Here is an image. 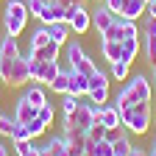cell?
Segmentation results:
<instances>
[{"mask_svg": "<svg viewBox=\"0 0 156 156\" xmlns=\"http://www.w3.org/2000/svg\"><path fill=\"white\" fill-rule=\"evenodd\" d=\"M14 114L9 117V114H0V134H3V136H9V140H11V131H14Z\"/></svg>", "mask_w": 156, "mask_h": 156, "instance_id": "35", "label": "cell"}, {"mask_svg": "<svg viewBox=\"0 0 156 156\" xmlns=\"http://www.w3.org/2000/svg\"><path fill=\"white\" fill-rule=\"evenodd\" d=\"M153 89H156V73H153Z\"/></svg>", "mask_w": 156, "mask_h": 156, "instance_id": "46", "label": "cell"}, {"mask_svg": "<svg viewBox=\"0 0 156 156\" xmlns=\"http://www.w3.org/2000/svg\"><path fill=\"white\" fill-rule=\"evenodd\" d=\"M103 136H106V126H103L101 120H95V123L89 126V131H87V140H89V142H101Z\"/></svg>", "mask_w": 156, "mask_h": 156, "instance_id": "30", "label": "cell"}, {"mask_svg": "<svg viewBox=\"0 0 156 156\" xmlns=\"http://www.w3.org/2000/svg\"><path fill=\"white\" fill-rule=\"evenodd\" d=\"M28 70H31V81L42 84V78H45V62L42 58H28Z\"/></svg>", "mask_w": 156, "mask_h": 156, "instance_id": "28", "label": "cell"}, {"mask_svg": "<svg viewBox=\"0 0 156 156\" xmlns=\"http://www.w3.org/2000/svg\"><path fill=\"white\" fill-rule=\"evenodd\" d=\"M103 3L112 9V14H117V17H120L123 14V9H126V3H128V0H103Z\"/></svg>", "mask_w": 156, "mask_h": 156, "instance_id": "37", "label": "cell"}, {"mask_svg": "<svg viewBox=\"0 0 156 156\" xmlns=\"http://www.w3.org/2000/svg\"><path fill=\"white\" fill-rule=\"evenodd\" d=\"M153 148H156V140H153Z\"/></svg>", "mask_w": 156, "mask_h": 156, "instance_id": "51", "label": "cell"}, {"mask_svg": "<svg viewBox=\"0 0 156 156\" xmlns=\"http://www.w3.org/2000/svg\"><path fill=\"white\" fill-rule=\"evenodd\" d=\"M6 78V67H3V58H0V81Z\"/></svg>", "mask_w": 156, "mask_h": 156, "instance_id": "43", "label": "cell"}, {"mask_svg": "<svg viewBox=\"0 0 156 156\" xmlns=\"http://www.w3.org/2000/svg\"><path fill=\"white\" fill-rule=\"evenodd\" d=\"M14 151H17V156H39L36 140H25V142H14Z\"/></svg>", "mask_w": 156, "mask_h": 156, "instance_id": "29", "label": "cell"}, {"mask_svg": "<svg viewBox=\"0 0 156 156\" xmlns=\"http://www.w3.org/2000/svg\"><path fill=\"white\" fill-rule=\"evenodd\" d=\"M0 156H9V148H6L3 142H0Z\"/></svg>", "mask_w": 156, "mask_h": 156, "instance_id": "44", "label": "cell"}, {"mask_svg": "<svg viewBox=\"0 0 156 156\" xmlns=\"http://www.w3.org/2000/svg\"><path fill=\"white\" fill-rule=\"evenodd\" d=\"M128 156H148V151H145V148H136V145H134V148L128 151Z\"/></svg>", "mask_w": 156, "mask_h": 156, "instance_id": "40", "label": "cell"}, {"mask_svg": "<svg viewBox=\"0 0 156 156\" xmlns=\"http://www.w3.org/2000/svg\"><path fill=\"white\" fill-rule=\"evenodd\" d=\"M87 156H112V142L109 140H101V142L87 140Z\"/></svg>", "mask_w": 156, "mask_h": 156, "instance_id": "25", "label": "cell"}, {"mask_svg": "<svg viewBox=\"0 0 156 156\" xmlns=\"http://www.w3.org/2000/svg\"><path fill=\"white\" fill-rule=\"evenodd\" d=\"M153 73H156V62H153Z\"/></svg>", "mask_w": 156, "mask_h": 156, "instance_id": "49", "label": "cell"}, {"mask_svg": "<svg viewBox=\"0 0 156 156\" xmlns=\"http://www.w3.org/2000/svg\"><path fill=\"white\" fill-rule=\"evenodd\" d=\"M101 39H114V42H123V39H126V20H123V17H117L114 23L101 34Z\"/></svg>", "mask_w": 156, "mask_h": 156, "instance_id": "21", "label": "cell"}, {"mask_svg": "<svg viewBox=\"0 0 156 156\" xmlns=\"http://www.w3.org/2000/svg\"><path fill=\"white\" fill-rule=\"evenodd\" d=\"M145 3H148V0H145Z\"/></svg>", "mask_w": 156, "mask_h": 156, "instance_id": "53", "label": "cell"}, {"mask_svg": "<svg viewBox=\"0 0 156 156\" xmlns=\"http://www.w3.org/2000/svg\"><path fill=\"white\" fill-rule=\"evenodd\" d=\"M45 145L50 148V153H53V156H64V153H67V140H64V134H56V136H50V140H48Z\"/></svg>", "mask_w": 156, "mask_h": 156, "instance_id": "27", "label": "cell"}, {"mask_svg": "<svg viewBox=\"0 0 156 156\" xmlns=\"http://www.w3.org/2000/svg\"><path fill=\"white\" fill-rule=\"evenodd\" d=\"M67 84H70V64L62 67V73H58V75H56V81L50 84V89H53L56 95H64V92H67Z\"/></svg>", "mask_w": 156, "mask_h": 156, "instance_id": "26", "label": "cell"}, {"mask_svg": "<svg viewBox=\"0 0 156 156\" xmlns=\"http://www.w3.org/2000/svg\"><path fill=\"white\" fill-rule=\"evenodd\" d=\"M36 112H39L36 106H31L28 101H23V98H20V101L14 103V120H17V123H25V126H28V123L34 120V117H36Z\"/></svg>", "mask_w": 156, "mask_h": 156, "instance_id": "15", "label": "cell"}, {"mask_svg": "<svg viewBox=\"0 0 156 156\" xmlns=\"http://www.w3.org/2000/svg\"><path fill=\"white\" fill-rule=\"evenodd\" d=\"M28 131H31V136H34V140H39V136H42V134L48 131V126H45L42 120H39V117H34V120L28 123Z\"/></svg>", "mask_w": 156, "mask_h": 156, "instance_id": "36", "label": "cell"}, {"mask_svg": "<svg viewBox=\"0 0 156 156\" xmlns=\"http://www.w3.org/2000/svg\"><path fill=\"white\" fill-rule=\"evenodd\" d=\"M17 56H23V50H20V42H17V36L6 34L3 39H0V58H3V62H11V58H17Z\"/></svg>", "mask_w": 156, "mask_h": 156, "instance_id": "14", "label": "cell"}, {"mask_svg": "<svg viewBox=\"0 0 156 156\" xmlns=\"http://www.w3.org/2000/svg\"><path fill=\"white\" fill-rule=\"evenodd\" d=\"M64 56H67V64H70V67H75V64L87 56V50H84V45H81V42L70 39V42L64 45Z\"/></svg>", "mask_w": 156, "mask_h": 156, "instance_id": "19", "label": "cell"}, {"mask_svg": "<svg viewBox=\"0 0 156 156\" xmlns=\"http://www.w3.org/2000/svg\"><path fill=\"white\" fill-rule=\"evenodd\" d=\"M140 101L153 103V84L145 78V73H134V75L126 78V87L117 92L114 106L123 112V109H128L131 103H140Z\"/></svg>", "mask_w": 156, "mask_h": 156, "instance_id": "1", "label": "cell"}, {"mask_svg": "<svg viewBox=\"0 0 156 156\" xmlns=\"http://www.w3.org/2000/svg\"><path fill=\"white\" fill-rule=\"evenodd\" d=\"M145 14H148V20H156V0H148L145 3Z\"/></svg>", "mask_w": 156, "mask_h": 156, "instance_id": "39", "label": "cell"}, {"mask_svg": "<svg viewBox=\"0 0 156 156\" xmlns=\"http://www.w3.org/2000/svg\"><path fill=\"white\" fill-rule=\"evenodd\" d=\"M56 3H62V6L67 9V6H78V3H87V0H56Z\"/></svg>", "mask_w": 156, "mask_h": 156, "instance_id": "41", "label": "cell"}, {"mask_svg": "<svg viewBox=\"0 0 156 156\" xmlns=\"http://www.w3.org/2000/svg\"><path fill=\"white\" fill-rule=\"evenodd\" d=\"M3 67H6V78H3L6 87H25L31 81L28 56H17V58H11V62H3Z\"/></svg>", "mask_w": 156, "mask_h": 156, "instance_id": "4", "label": "cell"}, {"mask_svg": "<svg viewBox=\"0 0 156 156\" xmlns=\"http://www.w3.org/2000/svg\"><path fill=\"white\" fill-rule=\"evenodd\" d=\"M109 73H103L101 67H98V73H92L89 75V92H87V98H89V103H95V106H103V103H109Z\"/></svg>", "mask_w": 156, "mask_h": 156, "instance_id": "6", "label": "cell"}, {"mask_svg": "<svg viewBox=\"0 0 156 156\" xmlns=\"http://www.w3.org/2000/svg\"><path fill=\"white\" fill-rule=\"evenodd\" d=\"M67 92L75 95V98H87V92H89V78H87L84 73H78V70L70 67V84H67Z\"/></svg>", "mask_w": 156, "mask_h": 156, "instance_id": "12", "label": "cell"}, {"mask_svg": "<svg viewBox=\"0 0 156 156\" xmlns=\"http://www.w3.org/2000/svg\"><path fill=\"white\" fill-rule=\"evenodd\" d=\"M153 117H156V103H153Z\"/></svg>", "mask_w": 156, "mask_h": 156, "instance_id": "47", "label": "cell"}, {"mask_svg": "<svg viewBox=\"0 0 156 156\" xmlns=\"http://www.w3.org/2000/svg\"><path fill=\"white\" fill-rule=\"evenodd\" d=\"M101 56L106 62H117V58H123V42H114V39H101Z\"/></svg>", "mask_w": 156, "mask_h": 156, "instance_id": "16", "label": "cell"}, {"mask_svg": "<svg viewBox=\"0 0 156 156\" xmlns=\"http://www.w3.org/2000/svg\"><path fill=\"white\" fill-rule=\"evenodd\" d=\"M140 50H142V36H126L123 39V58L126 62H136V56H140Z\"/></svg>", "mask_w": 156, "mask_h": 156, "instance_id": "17", "label": "cell"}, {"mask_svg": "<svg viewBox=\"0 0 156 156\" xmlns=\"http://www.w3.org/2000/svg\"><path fill=\"white\" fill-rule=\"evenodd\" d=\"M39 20V25H50V23H67V9L62 6V3H48L45 9H42V14L36 17Z\"/></svg>", "mask_w": 156, "mask_h": 156, "instance_id": "10", "label": "cell"}, {"mask_svg": "<svg viewBox=\"0 0 156 156\" xmlns=\"http://www.w3.org/2000/svg\"><path fill=\"white\" fill-rule=\"evenodd\" d=\"M142 39V50H145V62H156V20H145V31H140Z\"/></svg>", "mask_w": 156, "mask_h": 156, "instance_id": "9", "label": "cell"}, {"mask_svg": "<svg viewBox=\"0 0 156 156\" xmlns=\"http://www.w3.org/2000/svg\"><path fill=\"white\" fill-rule=\"evenodd\" d=\"M48 34H50V42L62 45V48L70 42V25L67 23H50L48 25Z\"/></svg>", "mask_w": 156, "mask_h": 156, "instance_id": "18", "label": "cell"}, {"mask_svg": "<svg viewBox=\"0 0 156 156\" xmlns=\"http://www.w3.org/2000/svg\"><path fill=\"white\" fill-rule=\"evenodd\" d=\"M95 3H103V0H95Z\"/></svg>", "mask_w": 156, "mask_h": 156, "instance_id": "50", "label": "cell"}, {"mask_svg": "<svg viewBox=\"0 0 156 156\" xmlns=\"http://www.w3.org/2000/svg\"><path fill=\"white\" fill-rule=\"evenodd\" d=\"M151 120H153V103H145V101L131 103L128 109L120 112L123 128H126L128 134H134V136H142V134L151 128Z\"/></svg>", "mask_w": 156, "mask_h": 156, "instance_id": "2", "label": "cell"}, {"mask_svg": "<svg viewBox=\"0 0 156 156\" xmlns=\"http://www.w3.org/2000/svg\"><path fill=\"white\" fill-rule=\"evenodd\" d=\"M95 120H101L106 128L123 126V123H120V109H117L114 103H103V106H95Z\"/></svg>", "mask_w": 156, "mask_h": 156, "instance_id": "11", "label": "cell"}, {"mask_svg": "<svg viewBox=\"0 0 156 156\" xmlns=\"http://www.w3.org/2000/svg\"><path fill=\"white\" fill-rule=\"evenodd\" d=\"M78 101H81V98H75V95L64 92V95H62V112H64V114H73V112L78 109Z\"/></svg>", "mask_w": 156, "mask_h": 156, "instance_id": "34", "label": "cell"}, {"mask_svg": "<svg viewBox=\"0 0 156 156\" xmlns=\"http://www.w3.org/2000/svg\"><path fill=\"white\" fill-rule=\"evenodd\" d=\"M25 140H34L31 131L25 123H14V131H11V142H25Z\"/></svg>", "mask_w": 156, "mask_h": 156, "instance_id": "31", "label": "cell"}, {"mask_svg": "<svg viewBox=\"0 0 156 156\" xmlns=\"http://www.w3.org/2000/svg\"><path fill=\"white\" fill-rule=\"evenodd\" d=\"M36 148H39V156H53V153H50V148H48V145H36Z\"/></svg>", "mask_w": 156, "mask_h": 156, "instance_id": "42", "label": "cell"}, {"mask_svg": "<svg viewBox=\"0 0 156 156\" xmlns=\"http://www.w3.org/2000/svg\"><path fill=\"white\" fill-rule=\"evenodd\" d=\"M67 25L73 34L84 36L92 28V11L87 9V3H78V6H67Z\"/></svg>", "mask_w": 156, "mask_h": 156, "instance_id": "7", "label": "cell"}, {"mask_svg": "<svg viewBox=\"0 0 156 156\" xmlns=\"http://www.w3.org/2000/svg\"><path fill=\"white\" fill-rule=\"evenodd\" d=\"M28 17H31V11L25 6V0H9L3 9V31L11 36H20L28 25Z\"/></svg>", "mask_w": 156, "mask_h": 156, "instance_id": "3", "label": "cell"}, {"mask_svg": "<svg viewBox=\"0 0 156 156\" xmlns=\"http://www.w3.org/2000/svg\"><path fill=\"white\" fill-rule=\"evenodd\" d=\"M58 50H62V45H56V42H48L45 48L28 50V58H42V62H50V58H58Z\"/></svg>", "mask_w": 156, "mask_h": 156, "instance_id": "20", "label": "cell"}, {"mask_svg": "<svg viewBox=\"0 0 156 156\" xmlns=\"http://www.w3.org/2000/svg\"><path fill=\"white\" fill-rule=\"evenodd\" d=\"M0 114H3V112H0Z\"/></svg>", "mask_w": 156, "mask_h": 156, "instance_id": "52", "label": "cell"}, {"mask_svg": "<svg viewBox=\"0 0 156 156\" xmlns=\"http://www.w3.org/2000/svg\"><path fill=\"white\" fill-rule=\"evenodd\" d=\"M73 70H78V73H84V75L89 78L92 73H98V64H95V58H89V56H84V58H81V62H78V64L73 67Z\"/></svg>", "mask_w": 156, "mask_h": 156, "instance_id": "32", "label": "cell"}, {"mask_svg": "<svg viewBox=\"0 0 156 156\" xmlns=\"http://www.w3.org/2000/svg\"><path fill=\"white\" fill-rule=\"evenodd\" d=\"M42 3H53V0H42Z\"/></svg>", "mask_w": 156, "mask_h": 156, "instance_id": "48", "label": "cell"}, {"mask_svg": "<svg viewBox=\"0 0 156 156\" xmlns=\"http://www.w3.org/2000/svg\"><path fill=\"white\" fill-rule=\"evenodd\" d=\"M36 117H39V120H42L45 126H53V120H56V109H53L50 103H45V106H39Z\"/></svg>", "mask_w": 156, "mask_h": 156, "instance_id": "33", "label": "cell"}, {"mask_svg": "<svg viewBox=\"0 0 156 156\" xmlns=\"http://www.w3.org/2000/svg\"><path fill=\"white\" fill-rule=\"evenodd\" d=\"M25 6H28V11H31L34 17H39V14H42V9H45L48 3H42V0H25Z\"/></svg>", "mask_w": 156, "mask_h": 156, "instance_id": "38", "label": "cell"}, {"mask_svg": "<svg viewBox=\"0 0 156 156\" xmlns=\"http://www.w3.org/2000/svg\"><path fill=\"white\" fill-rule=\"evenodd\" d=\"M120 17L123 20H134V23H136L140 17H145V0H128Z\"/></svg>", "mask_w": 156, "mask_h": 156, "instance_id": "23", "label": "cell"}, {"mask_svg": "<svg viewBox=\"0 0 156 156\" xmlns=\"http://www.w3.org/2000/svg\"><path fill=\"white\" fill-rule=\"evenodd\" d=\"M148 156H156V148H151V151H148Z\"/></svg>", "mask_w": 156, "mask_h": 156, "instance_id": "45", "label": "cell"}, {"mask_svg": "<svg viewBox=\"0 0 156 156\" xmlns=\"http://www.w3.org/2000/svg\"><path fill=\"white\" fill-rule=\"evenodd\" d=\"M50 42V34H48V25H39V28H34V34H31V39H28V50H36V48H45Z\"/></svg>", "mask_w": 156, "mask_h": 156, "instance_id": "24", "label": "cell"}, {"mask_svg": "<svg viewBox=\"0 0 156 156\" xmlns=\"http://www.w3.org/2000/svg\"><path fill=\"white\" fill-rule=\"evenodd\" d=\"M20 98H23V101H28L31 106H45L48 103V92H45V84H31L23 95H20Z\"/></svg>", "mask_w": 156, "mask_h": 156, "instance_id": "13", "label": "cell"}, {"mask_svg": "<svg viewBox=\"0 0 156 156\" xmlns=\"http://www.w3.org/2000/svg\"><path fill=\"white\" fill-rule=\"evenodd\" d=\"M95 123V103H84V101H78V109L73 114H64V120L62 126L64 128H78V131H89V126Z\"/></svg>", "mask_w": 156, "mask_h": 156, "instance_id": "5", "label": "cell"}, {"mask_svg": "<svg viewBox=\"0 0 156 156\" xmlns=\"http://www.w3.org/2000/svg\"><path fill=\"white\" fill-rule=\"evenodd\" d=\"M89 11H92V28L98 31V36L117 20V14H112V9L106 3H95V9H89Z\"/></svg>", "mask_w": 156, "mask_h": 156, "instance_id": "8", "label": "cell"}, {"mask_svg": "<svg viewBox=\"0 0 156 156\" xmlns=\"http://www.w3.org/2000/svg\"><path fill=\"white\" fill-rule=\"evenodd\" d=\"M109 75L114 78V81H126V78L131 75V62H126V58L112 62V64H109Z\"/></svg>", "mask_w": 156, "mask_h": 156, "instance_id": "22", "label": "cell"}]
</instances>
